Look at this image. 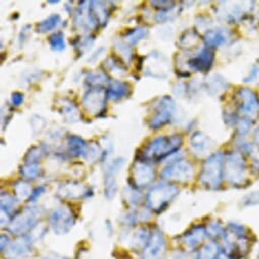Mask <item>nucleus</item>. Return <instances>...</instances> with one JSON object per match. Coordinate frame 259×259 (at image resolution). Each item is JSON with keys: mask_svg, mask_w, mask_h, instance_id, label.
<instances>
[{"mask_svg": "<svg viewBox=\"0 0 259 259\" xmlns=\"http://www.w3.org/2000/svg\"><path fill=\"white\" fill-rule=\"evenodd\" d=\"M89 193L92 194L93 191L90 190V188L75 181L66 182L60 185L57 192V194L61 198H65V199H79L82 197H87Z\"/></svg>", "mask_w": 259, "mask_h": 259, "instance_id": "nucleus-16", "label": "nucleus"}, {"mask_svg": "<svg viewBox=\"0 0 259 259\" xmlns=\"http://www.w3.org/2000/svg\"><path fill=\"white\" fill-rule=\"evenodd\" d=\"M19 201L15 196H12L8 192H3L2 193V202H0V205H2V211H5L9 214H11V211L16 207V203Z\"/></svg>", "mask_w": 259, "mask_h": 259, "instance_id": "nucleus-37", "label": "nucleus"}, {"mask_svg": "<svg viewBox=\"0 0 259 259\" xmlns=\"http://www.w3.org/2000/svg\"><path fill=\"white\" fill-rule=\"evenodd\" d=\"M258 77H259V67H258V66H254V67L252 68V70L250 71L249 77H247V78L245 79V81H246V82H251V81L256 80Z\"/></svg>", "mask_w": 259, "mask_h": 259, "instance_id": "nucleus-48", "label": "nucleus"}, {"mask_svg": "<svg viewBox=\"0 0 259 259\" xmlns=\"http://www.w3.org/2000/svg\"><path fill=\"white\" fill-rule=\"evenodd\" d=\"M214 259H232V257L224 250H220Z\"/></svg>", "mask_w": 259, "mask_h": 259, "instance_id": "nucleus-51", "label": "nucleus"}, {"mask_svg": "<svg viewBox=\"0 0 259 259\" xmlns=\"http://www.w3.org/2000/svg\"><path fill=\"white\" fill-rule=\"evenodd\" d=\"M148 33L149 32L146 28L138 27V28H134L132 30H128L123 37L131 45H136L140 41L145 39L148 36Z\"/></svg>", "mask_w": 259, "mask_h": 259, "instance_id": "nucleus-27", "label": "nucleus"}, {"mask_svg": "<svg viewBox=\"0 0 259 259\" xmlns=\"http://www.w3.org/2000/svg\"><path fill=\"white\" fill-rule=\"evenodd\" d=\"M151 235L149 230L146 229V228H141L139 230H137L133 237H132V240H131V244L133 246V248L135 249H139V248H144L147 246L150 238H151Z\"/></svg>", "mask_w": 259, "mask_h": 259, "instance_id": "nucleus-26", "label": "nucleus"}, {"mask_svg": "<svg viewBox=\"0 0 259 259\" xmlns=\"http://www.w3.org/2000/svg\"><path fill=\"white\" fill-rule=\"evenodd\" d=\"M182 138L179 135L171 137L160 136L152 140L143 152V159L146 162H162L168 157L176 154L182 146Z\"/></svg>", "mask_w": 259, "mask_h": 259, "instance_id": "nucleus-1", "label": "nucleus"}, {"mask_svg": "<svg viewBox=\"0 0 259 259\" xmlns=\"http://www.w3.org/2000/svg\"><path fill=\"white\" fill-rule=\"evenodd\" d=\"M106 65L109 68V70L113 72H120V73H125V67L122 63V60H119L117 57L110 56L106 60Z\"/></svg>", "mask_w": 259, "mask_h": 259, "instance_id": "nucleus-39", "label": "nucleus"}, {"mask_svg": "<svg viewBox=\"0 0 259 259\" xmlns=\"http://www.w3.org/2000/svg\"><path fill=\"white\" fill-rule=\"evenodd\" d=\"M243 205L245 206H252V205H258L259 204V191L251 192L247 194L243 200H242Z\"/></svg>", "mask_w": 259, "mask_h": 259, "instance_id": "nucleus-41", "label": "nucleus"}, {"mask_svg": "<svg viewBox=\"0 0 259 259\" xmlns=\"http://www.w3.org/2000/svg\"><path fill=\"white\" fill-rule=\"evenodd\" d=\"M166 253V240L160 230H155L144 249L143 259H164Z\"/></svg>", "mask_w": 259, "mask_h": 259, "instance_id": "nucleus-13", "label": "nucleus"}, {"mask_svg": "<svg viewBox=\"0 0 259 259\" xmlns=\"http://www.w3.org/2000/svg\"><path fill=\"white\" fill-rule=\"evenodd\" d=\"M107 91L104 88H90L82 97L84 110L93 116H101L106 110Z\"/></svg>", "mask_w": 259, "mask_h": 259, "instance_id": "nucleus-8", "label": "nucleus"}, {"mask_svg": "<svg viewBox=\"0 0 259 259\" xmlns=\"http://www.w3.org/2000/svg\"><path fill=\"white\" fill-rule=\"evenodd\" d=\"M225 179L233 186H240L246 180V164L239 153H230L225 157Z\"/></svg>", "mask_w": 259, "mask_h": 259, "instance_id": "nucleus-5", "label": "nucleus"}, {"mask_svg": "<svg viewBox=\"0 0 259 259\" xmlns=\"http://www.w3.org/2000/svg\"><path fill=\"white\" fill-rule=\"evenodd\" d=\"M227 85H228V83L225 80V78L215 74L210 78V83H208V89L210 91H215V93H218L217 87H219L220 91H224L225 89H227Z\"/></svg>", "mask_w": 259, "mask_h": 259, "instance_id": "nucleus-40", "label": "nucleus"}, {"mask_svg": "<svg viewBox=\"0 0 259 259\" xmlns=\"http://www.w3.org/2000/svg\"><path fill=\"white\" fill-rule=\"evenodd\" d=\"M61 113L65 118V120L69 123L77 122L80 119L79 109L77 105L71 101L64 100L63 104L61 105Z\"/></svg>", "mask_w": 259, "mask_h": 259, "instance_id": "nucleus-23", "label": "nucleus"}, {"mask_svg": "<svg viewBox=\"0 0 259 259\" xmlns=\"http://www.w3.org/2000/svg\"><path fill=\"white\" fill-rule=\"evenodd\" d=\"M42 214V209L36 206H28L15 215L10 223L8 230L18 236H25L36 228V225Z\"/></svg>", "mask_w": 259, "mask_h": 259, "instance_id": "nucleus-4", "label": "nucleus"}, {"mask_svg": "<svg viewBox=\"0 0 259 259\" xmlns=\"http://www.w3.org/2000/svg\"><path fill=\"white\" fill-rule=\"evenodd\" d=\"M156 177L155 170L146 161L138 159L132 167L131 186L136 189H143L151 185Z\"/></svg>", "mask_w": 259, "mask_h": 259, "instance_id": "nucleus-9", "label": "nucleus"}, {"mask_svg": "<svg viewBox=\"0 0 259 259\" xmlns=\"http://www.w3.org/2000/svg\"><path fill=\"white\" fill-rule=\"evenodd\" d=\"M176 104L170 96H163L155 105V114L149 120L152 129H160L168 124L175 113Z\"/></svg>", "mask_w": 259, "mask_h": 259, "instance_id": "nucleus-6", "label": "nucleus"}, {"mask_svg": "<svg viewBox=\"0 0 259 259\" xmlns=\"http://www.w3.org/2000/svg\"><path fill=\"white\" fill-rule=\"evenodd\" d=\"M58 0H55V2H48V4H58Z\"/></svg>", "mask_w": 259, "mask_h": 259, "instance_id": "nucleus-54", "label": "nucleus"}, {"mask_svg": "<svg viewBox=\"0 0 259 259\" xmlns=\"http://www.w3.org/2000/svg\"><path fill=\"white\" fill-rule=\"evenodd\" d=\"M254 139H255V142H256L257 144H259V127L256 129L255 135H254Z\"/></svg>", "mask_w": 259, "mask_h": 259, "instance_id": "nucleus-53", "label": "nucleus"}, {"mask_svg": "<svg viewBox=\"0 0 259 259\" xmlns=\"http://www.w3.org/2000/svg\"><path fill=\"white\" fill-rule=\"evenodd\" d=\"M194 169L191 163L183 159L170 162L162 171L161 177L168 181L188 182L193 177Z\"/></svg>", "mask_w": 259, "mask_h": 259, "instance_id": "nucleus-7", "label": "nucleus"}, {"mask_svg": "<svg viewBox=\"0 0 259 259\" xmlns=\"http://www.w3.org/2000/svg\"><path fill=\"white\" fill-rule=\"evenodd\" d=\"M121 219H122V222L128 226H134L139 222L137 210H132V211L124 213Z\"/></svg>", "mask_w": 259, "mask_h": 259, "instance_id": "nucleus-43", "label": "nucleus"}, {"mask_svg": "<svg viewBox=\"0 0 259 259\" xmlns=\"http://www.w3.org/2000/svg\"><path fill=\"white\" fill-rule=\"evenodd\" d=\"M206 236H207L206 228H204L203 226L197 225L192 227L186 233H184L181 237V240H182V243L189 250H193L204 241Z\"/></svg>", "mask_w": 259, "mask_h": 259, "instance_id": "nucleus-17", "label": "nucleus"}, {"mask_svg": "<svg viewBox=\"0 0 259 259\" xmlns=\"http://www.w3.org/2000/svg\"><path fill=\"white\" fill-rule=\"evenodd\" d=\"M179 194V189L173 184L159 183L154 185L146 195L148 207L157 213L165 210V208Z\"/></svg>", "mask_w": 259, "mask_h": 259, "instance_id": "nucleus-3", "label": "nucleus"}, {"mask_svg": "<svg viewBox=\"0 0 259 259\" xmlns=\"http://www.w3.org/2000/svg\"><path fill=\"white\" fill-rule=\"evenodd\" d=\"M48 43L53 51H63L65 49V39L62 32H55L48 37Z\"/></svg>", "mask_w": 259, "mask_h": 259, "instance_id": "nucleus-33", "label": "nucleus"}, {"mask_svg": "<svg viewBox=\"0 0 259 259\" xmlns=\"http://www.w3.org/2000/svg\"><path fill=\"white\" fill-rule=\"evenodd\" d=\"M151 5L156 8L161 10V12H167V11H172L175 9V3L173 2H151Z\"/></svg>", "mask_w": 259, "mask_h": 259, "instance_id": "nucleus-42", "label": "nucleus"}, {"mask_svg": "<svg viewBox=\"0 0 259 259\" xmlns=\"http://www.w3.org/2000/svg\"><path fill=\"white\" fill-rule=\"evenodd\" d=\"M66 145L69 155L73 158L83 157L88 148V144L84 142V140L77 136L68 137L66 140Z\"/></svg>", "mask_w": 259, "mask_h": 259, "instance_id": "nucleus-20", "label": "nucleus"}, {"mask_svg": "<svg viewBox=\"0 0 259 259\" xmlns=\"http://www.w3.org/2000/svg\"><path fill=\"white\" fill-rule=\"evenodd\" d=\"M103 51H105V48H104V47L100 48V49L97 51V53H95V54H94V55H93L89 60H90V61H95V60L100 56L99 54H101V52H103Z\"/></svg>", "mask_w": 259, "mask_h": 259, "instance_id": "nucleus-52", "label": "nucleus"}, {"mask_svg": "<svg viewBox=\"0 0 259 259\" xmlns=\"http://www.w3.org/2000/svg\"><path fill=\"white\" fill-rule=\"evenodd\" d=\"M251 126V123L249 119H240L238 121V132L241 136L246 135L249 132V128Z\"/></svg>", "mask_w": 259, "mask_h": 259, "instance_id": "nucleus-44", "label": "nucleus"}, {"mask_svg": "<svg viewBox=\"0 0 259 259\" xmlns=\"http://www.w3.org/2000/svg\"><path fill=\"white\" fill-rule=\"evenodd\" d=\"M14 192L16 195V198L18 200H29V198L32 195L33 190L31 189V186L26 181H18L14 185Z\"/></svg>", "mask_w": 259, "mask_h": 259, "instance_id": "nucleus-30", "label": "nucleus"}, {"mask_svg": "<svg viewBox=\"0 0 259 259\" xmlns=\"http://www.w3.org/2000/svg\"><path fill=\"white\" fill-rule=\"evenodd\" d=\"M231 34L228 30L225 29H212L205 33L203 37V41L208 48H217L221 47L228 43L230 40Z\"/></svg>", "mask_w": 259, "mask_h": 259, "instance_id": "nucleus-18", "label": "nucleus"}, {"mask_svg": "<svg viewBox=\"0 0 259 259\" xmlns=\"http://www.w3.org/2000/svg\"><path fill=\"white\" fill-rule=\"evenodd\" d=\"M25 100V96L23 93L21 92H14L12 94V104L15 107H19L24 103Z\"/></svg>", "mask_w": 259, "mask_h": 259, "instance_id": "nucleus-45", "label": "nucleus"}, {"mask_svg": "<svg viewBox=\"0 0 259 259\" xmlns=\"http://www.w3.org/2000/svg\"><path fill=\"white\" fill-rule=\"evenodd\" d=\"M224 169L225 156L220 152L210 155L202 166L199 182L210 189H219L224 178Z\"/></svg>", "mask_w": 259, "mask_h": 259, "instance_id": "nucleus-2", "label": "nucleus"}, {"mask_svg": "<svg viewBox=\"0 0 259 259\" xmlns=\"http://www.w3.org/2000/svg\"><path fill=\"white\" fill-rule=\"evenodd\" d=\"M131 93V84L119 79H112L107 89V97L112 101H119Z\"/></svg>", "mask_w": 259, "mask_h": 259, "instance_id": "nucleus-19", "label": "nucleus"}, {"mask_svg": "<svg viewBox=\"0 0 259 259\" xmlns=\"http://www.w3.org/2000/svg\"><path fill=\"white\" fill-rule=\"evenodd\" d=\"M237 98L240 112L249 120L256 118L259 112V99L257 95L252 90L243 88L238 91Z\"/></svg>", "mask_w": 259, "mask_h": 259, "instance_id": "nucleus-11", "label": "nucleus"}, {"mask_svg": "<svg viewBox=\"0 0 259 259\" xmlns=\"http://www.w3.org/2000/svg\"><path fill=\"white\" fill-rule=\"evenodd\" d=\"M45 155V151L41 147H33L29 150L25 157V164H39Z\"/></svg>", "mask_w": 259, "mask_h": 259, "instance_id": "nucleus-36", "label": "nucleus"}, {"mask_svg": "<svg viewBox=\"0 0 259 259\" xmlns=\"http://www.w3.org/2000/svg\"><path fill=\"white\" fill-rule=\"evenodd\" d=\"M151 209L149 207L147 208H141L140 210H137L138 220L141 222H147L151 219Z\"/></svg>", "mask_w": 259, "mask_h": 259, "instance_id": "nucleus-47", "label": "nucleus"}, {"mask_svg": "<svg viewBox=\"0 0 259 259\" xmlns=\"http://www.w3.org/2000/svg\"><path fill=\"white\" fill-rule=\"evenodd\" d=\"M220 250L218 244L214 242L207 243L198 252V259H214Z\"/></svg>", "mask_w": 259, "mask_h": 259, "instance_id": "nucleus-35", "label": "nucleus"}, {"mask_svg": "<svg viewBox=\"0 0 259 259\" xmlns=\"http://www.w3.org/2000/svg\"><path fill=\"white\" fill-rule=\"evenodd\" d=\"M111 80L105 71L89 72L85 77V82L90 88H103L106 83L109 84Z\"/></svg>", "mask_w": 259, "mask_h": 259, "instance_id": "nucleus-24", "label": "nucleus"}, {"mask_svg": "<svg viewBox=\"0 0 259 259\" xmlns=\"http://www.w3.org/2000/svg\"><path fill=\"white\" fill-rule=\"evenodd\" d=\"M73 25L76 29L83 30L84 32L94 31L100 25L96 17L93 14L91 8V2H81L74 14Z\"/></svg>", "mask_w": 259, "mask_h": 259, "instance_id": "nucleus-12", "label": "nucleus"}, {"mask_svg": "<svg viewBox=\"0 0 259 259\" xmlns=\"http://www.w3.org/2000/svg\"><path fill=\"white\" fill-rule=\"evenodd\" d=\"M60 23H61V17L58 14H53L38 24L37 32L44 34V33L54 31L60 25Z\"/></svg>", "mask_w": 259, "mask_h": 259, "instance_id": "nucleus-25", "label": "nucleus"}, {"mask_svg": "<svg viewBox=\"0 0 259 259\" xmlns=\"http://www.w3.org/2000/svg\"><path fill=\"white\" fill-rule=\"evenodd\" d=\"M45 191H46V187L45 186H39V187H37V188H35L34 190H33V192H32V195H31V197L29 198V201L30 202H35L39 197H41L44 193H45Z\"/></svg>", "mask_w": 259, "mask_h": 259, "instance_id": "nucleus-46", "label": "nucleus"}, {"mask_svg": "<svg viewBox=\"0 0 259 259\" xmlns=\"http://www.w3.org/2000/svg\"><path fill=\"white\" fill-rule=\"evenodd\" d=\"M210 141L202 133L196 132L192 135L190 139V147L196 154H202L209 148Z\"/></svg>", "mask_w": 259, "mask_h": 259, "instance_id": "nucleus-22", "label": "nucleus"}, {"mask_svg": "<svg viewBox=\"0 0 259 259\" xmlns=\"http://www.w3.org/2000/svg\"><path fill=\"white\" fill-rule=\"evenodd\" d=\"M115 48H116V50L120 56V59L122 61H124L126 64H129L132 62L134 53H133V49L131 48V46L124 42L118 41L115 44Z\"/></svg>", "mask_w": 259, "mask_h": 259, "instance_id": "nucleus-34", "label": "nucleus"}, {"mask_svg": "<svg viewBox=\"0 0 259 259\" xmlns=\"http://www.w3.org/2000/svg\"><path fill=\"white\" fill-rule=\"evenodd\" d=\"M44 259H69V258L64 257V256H61V255H59V254H57V253L50 252V253H48V254L45 255Z\"/></svg>", "mask_w": 259, "mask_h": 259, "instance_id": "nucleus-50", "label": "nucleus"}, {"mask_svg": "<svg viewBox=\"0 0 259 259\" xmlns=\"http://www.w3.org/2000/svg\"><path fill=\"white\" fill-rule=\"evenodd\" d=\"M101 156V150H100V147L98 144H90L88 145V148H87V151L83 155V159L87 161V162H90V163H93L95 162L99 157Z\"/></svg>", "mask_w": 259, "mask_h": 259, "instance_id": "nucleus-38", "label": "nucleus"}, {"mask_svg": "<svg viewBox=\"0 0 259 259\" xmlns=\"http://www.w3.org/2000/svg\"><path fill=\"white\" fill-rule=\"evenodd\" d=\"M49 222L54 234L65 235L74 226L75 217L69 208L65 206H60L52 211L49 218Z\"/></svg>", "mask_w": 259, "mask_h": 259, "instance_id": "nucleus-10", "label": "nucleus"}, {"mask_svg": "<svg viewBox=\"0 0 259 259\" xmlns=\"http://www.w3.org/2000/svg\"><path fill=\"white\" fill-rule=\"evenodd\" d=\"M143 199V195L141 194V192L132 187H126L123 190V200L129 205V206H137L142 202Z\"/></svg>", "mask_w": 259, "mask_h": 259, "instance_id": "nucleus-28", "label": "nucleus"}, {"mask_svg": "<svg viewBox=\"0 0 259 259\" xmlns=\"http://www.w3.org/2000/svg\"><path fill=\"white\" fill-rule=\"evenodd\" d=\"M213 60V51L208 47H203L187 60V65L196 72H207L211 68Z\"/></svg>", "mask_w": 259, "mask_h": 259, "instance_id": "nucleus-14", "label": "nucleus"}, {"mask_svg": "<svg viewBox=\"0 0 259 259\" xmlns=\"http://www.w3.org/2000/svg\"><path fill=\"white\" fill-rule=\"evenodd\" d=\"M91 8L99 24L102 27L106 26L110 17V11L106 4L102 2H91Z\"/></svg>", "mask_w": 259, "mask_h": 259, "instance_id": "nucleus-21", "label": "nucleus"}, {"mask_svg": "<svg viewBox=\"0 0 259 259\" xmlns=\"http://www.w3.org/2000/svg\"><path fill=\"white\" fill-rule=\"evenodd\" d=\"M199 40H200V37L198 36V34L196 32L187 31V32L183 33V35L179 38V45L182 48L189 49V48H192L193 46L197 45Z\"/></svg>", "mask_w": 259, "mask_h": 259, "instance_id": "nucleus-32", "label": "nucleus"}, {"mask_svg": "<svg viewBox=\"0 0 259 259\" xmlns=\"http://www.w3.org/2000/svg\"><path fill=\"white\" fill-rule=\"evenodd\" d=\"M10 245H11V242H10L9 236L3 234V235H2V243H0V247H2V251L5 252V251L9 248Z\"/></svg>", "mask_w": 259, "mask_h": 259, "instance_id": "nucleus-49", "label": "nucleus"}, {"mask_svg": "<svg viewBox=\"0 0 259 259\" xmlns=\"http://www.w3.org/2000/svg\"><path fill=\"white\" fill-rule=\"evenodd\" d=\"M95 40H96V38L94 36L90 35V36L82 37V38H76L74 41H72L70 43H72L75 50H77L79 56H81L83 53H85L93 47Z\"/></svg>", "mask_w": 259, "mask_h": 259, "instance_id": "nucleus-29", "label": "nucleus"}, {"mask_svg": "<svg viewBox=\"0 0 259 259\" xmlns=\"http://www.w3.org/2000/svg\"><path fill=\"white\" fill-rule=\"evenodd\" d=\"M33 239L30 235L19 237L16 241L12 242L9 248L5 251L7 259H19L26 256L32 249Z\"/></svg>", "mask_w": 259, "mask_h": 259, "instance_id": "nucleus-15", "label": "nucleus"}, {"mask_svg": "<svg viewBox=\"0 0 259 259\" xmlns=\"http://www.w3.org/2000/svg\"><path fill=\"white\" fill-rule=\"evenodd\" d=\"M21 175L28 180H35L42 174V169L39 164H25L20 168Z\"/></svg>", "mask_w": 259, "mask_h": 259, "instance_id": "nucleus-31", "label": "nucleus"}]
</instances>
